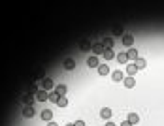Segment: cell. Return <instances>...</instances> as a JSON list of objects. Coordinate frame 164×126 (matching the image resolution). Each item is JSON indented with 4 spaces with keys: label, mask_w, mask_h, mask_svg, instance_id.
Instances as JSON below:
<instances>
[{
    "label": "cell",
    "mask_w": 164,
    "mask_h": 126,
    "mask_svg": "<svg viewBox=\"0 0 164 126\" xmlns=\"http://www.w3.org/2000/svg\"><path fill=\"white\" fill-rule=\"evenodd\" d=\"M126 57H128V60L136 62V60H138V49H136V47H130L128 51H126Z\"/></svg>",
    "instance_id": "cell-6"
},
{
    "label": "cell",
    "mask_w": 164,
    "mask_h": 126,
    "mask_svg": "<svg viewBox=\"0 0 164 126\" xmlns=\"http://www.w3.org/2000/svg\"><path fill=\"white\" fill-rule=\"evenodd\" d=\"M34 107H32V105H25V109H23V117L25 119H32L34 117Z\"/></svg>",
    "instance_id": "cell-3"
},
{
    "label": "cell",
    "mask_w": 164,
    "mask_h": 126,
    "mask_svg": "<svg viewBox=\"0 0 164 126\" xmlns=\"http://www.w3.org/2000/svg\"><path fill=\"white\" fill-rule=\"evenodd\" d=\"M102 45H104V49H113V38H104Z\"/></svg>",
    "instance_id": "cell-16"
},
{
    "label": "cell",
    "mask_w": 164,
    "mask_h": 126,
    "mask_svg": "<svg viewBox=\"0 0 164 126\" xmlns=\"http://www.w3.org/2000/svg\"><path fill=\"white\" fill-rule=\"evenodd\" d=\"M134 64H136V68H138V70H143V68H145V66H147V62H145V58H140V57H138V60H136V62H134Z\"/></svg>",
    "instance_id": "cell-20"
},
{
    "label": "cell",
    "mask_w": 164,
    "mask_h": 126,
    "mask_svg": "<svg viewBox=\"0 0 164 126\" xmlns=\"http://www.w3.org/2000/svg\"><path fill=\"white\" fill-rule=\"evenodd\" d=\"M104 58H106V60L115 58V51H113V49H106V51H104Z\"/></svg>",
    "instance_id": "cell-21"
},
{
    "label": "cell",
    "mask_w": 164,
    "mask_h": 126,
    "mask_svg": "<svg viewBox=\"0 0 164 126\" xmlns=\"http://www.w3.org/2000/svg\"><path fill=\"white\" fill-rule=\"evenodd\" d=\"M123 83H125V87H126V89H134V85H136L134 77H128V75L125 77V81H123Z\"/></svg>",
    "instance_id": "cell-12"
},
{
    "label": "cell",
    "mask_w": 164,
    "mask_h": 126,
    "mask_svg": "<svg viewBox=\"0 0 164 126\" xmlns=\"http://www.w3.org/2000/svg\"><path fill=\"white\" fill-rule=\"evenodd\" d=\"M106 126H115L113 122H110V120H107V122H106Z\"/></svg>",
    "instance_id": "cell-30"
},
{
    "label": "cell",
    "mask_w": 164,
    "mask_h": 126,
    "mask_svg": "<svg viewBox=\"0 0 164 126\" xmlns=\"http://www.w3.org/2000/svg\"><path fill=\"white\" fill-rule=\"evenodd\" d=\"M38 85H36V83H30L28 85V94H32V96H36V92H38Z\"/></svg>",
    "instance_id": "cell-23"
},
{
    "label": "cell",
    "mask_w": 164,
    "mask_h": 126,
    "mask_svg": "<svg viewBox=\"0 0 164 126\" xmlns=\"http://www.w3.org/2000/svg\"><path fill=\"white\" fill-rule=\"evenodd\" d=\"M64 68L66 70H74L75 68V60L74 58H64Z\"/></svg>",
    "instance_id": "cell-13"
},
{
    "label": "cell",
    "mask_w": 164,
    "mask_h": 126,
    "mask_svg": "<svg viewBox=\"0 0 164 126\" xmlns=\"http://www.w3.org/2000/svg\"><path fill=\"white\" fill-rule=\"evenodd\" d=\"M59 98H60V96H57V92H51V94H49V102H53V104H57Z\"/></svg>",
    "instance_id": "cell-25"
},
{
    "label": "cell",
    "mask_w": 164,
    "mask_h": 126,
    "mask_svg": "<svg viewBox=\"0 0 164 126\" xmlns=\"http://www.w3.org/2000/svg\"><path fill=\"white\" fill-rule=\"evenodd\" d=\"M34 100H36V96H32V94H27V96L23 98V102H25V105H32Z\"/></svg>",
    "instance_id": "cell-22"
},
{
    "label": "cell",
    "mask_w": 164,
    "mask_h": 126,
    "mask_svg": "<svg viewBox=\"0 0 164 126\" xmlns=\"http://www.w3.org/2000/svg\"><path fill=\"white\" fill-rule=\"evenodd\" d=\"M126 120H128V122L134 126L138 120H140V117H138V113H128V119H126Z\"/></svg>",
    "instance_id": "cell-19"
},
{
    "label": "cell",
    "mask_w": 164,
    "mask_h": 126,
    "mask_svg": "<svg viewBox=\"0 0 164 126\" xmlns=\"http://www.w3.org/2000/svg\"><path fill=\"white\" fill-rule=\"evenodd\" d=\"M111 77H113V81H119V83L125 81V73H123L121 70H115V72L111 73Z\"/></svg>",
    "instance_id": "cell-9"
},
{
    "label": "cell",
    "mask_w": 164,
    "mask_h": 126,
    "mask_svg": "<svg viewBox=\"0 0 164 126\" xmlns=\"http://www.w3.org/2000/svg\"><path fill=\"white\" fill-rule=\"evenodd\" d=\"M98 73L100 75H107L110 73V66H107V64H100L98 66Z\"/></svg>",
    "instance_id": "cell-18"
},
{
    "label": "cell",
    "mask_w": 164,
    "mask_h": 126,
    "mask_svg": "<svg viewBox=\"0 0 164 126\" xmlns=\"http://www.w3.org/2000/svg\"><path fill=\"white\" fill-rule=\"evenodd\" d=\"M42 119L47 120V122H51V119H53V111H51V109H44V111H42Z\"/></svg>",
    "instance_id": "cell-11"
},
{
    "label": "cell",
    "mask_w": 164,
    "mask_h": 126,
    "mask_svg": "<svg viewBox=\"0 0 164 126\" xmlns=\"http://www.w3.org/2000/svg\"><path fill=\"white\" fill-rule=\"evenodd\" d=\"M66 126H74V124H66Z\"/></svg>",
    "instance_id": "cell-31"
},
{
    "label": "cell",
    "mask_w": 164,
    "mask_h": 126,
    "mask_svg": "<svg viewBox=\"0 0 164 126\" xmlns=\"http://www.w3.org/2000/svg\"><path fill=\"white\" fill-rule=\"evenodd\" d=\"M100 117L106 119V120H110V119H111V109H110V107H104V109L100 111Z\"/></svg>",
    "instance_id": "cell-14"
},
{
    "label": "cell",
    "mask_w": 164,
    "mask_h": 126,
    "mask_svg": "<svg viewBox=\"0 0 164 126\" xmlns=\"http://www.w3.org/2000/svg\"><path fill=\"white\" fill-rule=\"evenodd\" d=\"M57 105H59V107H66V105H68V98H59V102H57Z\"/></svg>",
    "instance_id": "cell-24"
},
{
    "label": "cell",
    "mask_w": 164,
    "mask_h": 126,
    "mask_svg": "<svg viewBox=\"0 0 164 126\" xmlns=\"http://www.w3.org/2000/svg\"><path fill=\"white\" fill-rule=\"evenodd\" d=\"M121 126H132V124L128 122V120H125V122H121Z\"/></svg>",
    "instance_id": "cell-28"
},
{
    "label": "cell",
    "mask_w": 164,
    "mask_h": 126,
    "mask_svg": "<svg viewBox=\"0 0 164 126\" xmlns=\"http://www.w3.org/2000/svg\"><path fill=\"white\" fill-rule=\"evenodd\" d=\"M123 34V27L119 24V27H113V36H121Z\"/></svg>",
    "instance_id": "cell-26"
},
{
    "label": "cell",
    "mask_w": 164,
    "mask_h": 126,
    "mask_svg": "<svg viewBox=\"0 0 164 126\" xmlns=\"http://www.w3.org/2000/svg\"><path fill=\"white\" fill-rule=\"evenodd\" d=\"M36 100H40V102H45V100H49V92H47V90H42V89H40L38 92H36Z\"/></svg>",
    "instance_id": "cell-4"
},
{
    "label": "cell",
    "mask_w": 164,
    "mask_h": 126,
    "mask_svg": "<svg viewBox=\"0 0 164 126\" xmlns=\"http://www.w3.org/2000/svg\"><path fill=\"white\" fill-rule=\"evenodd\" d=\"M91 47H93V43H91L89 40H81L79 42V49L81 51H91Z\"/></svg>",
    "instance_id": "cell-8"
},
{
    "label": "cell",
    "mask_w": 164,
    "mask_h": 126,
    "mask_svg": "<svg viewBox=\"0 0 164 126\" xmlns=\"http://www.w3.org/2000/svg\"><path fill=\"white\" fill-rule=\"evenodd\" d=\"M123 43L126 45V47H132V43H134V36H132V34H125V36H123Z\"/></svg>",
    "instance_id": "cell-7"
},
{
    "label": "cell",
    "mask_w": 164,
    "mask_h": 126,
    "mask_svg": "<svg viewBox=\"0 0 164 126\" xmlns=\"http://www.w3.org/2000/svg\"><path fill=\"white\" fill-rule=\"evenodd\" d=\"M47 126H59V124H57V122H53V120H51V122H49Z\"/></svg>",
    "instance_id": "cell-29"
},
{
    "label": "cell",
    "mask_w": 164,
    "mask_h": 126,
    "mask_svg": "<svg viewBox=\"0 0 164 126\" xmlns=\"http://www.w3.org/2000/svg\"><path fill=\"white\" fill-rule=\"evenodd\" d=\"M115 58H117V62H119V64H126V62H128V57H126V53H119Z\"/></svg>",
    "instance_id": "cell-15"
},
{
    "label": "cell",
    "mask_w": 164,
    "mask_h": 126,
    "mask_svg": "<svg viewBox=\"0 0 164 126\" xmlns=\"http://www.w3.org/2000/svg\"><path fill=\"white\" fill-rule=\"evenodd\" d=\"M87 66H89V68H98L100 66L98 57H94V55H93V57H89V58H87Z\"/></svg>",
    "instance_id": "cell-5"
},
{
    "label": "cell",
    "mask_w": 164,
    "mask_h": 126,
    "mask_svg": "<svg viewBox=\"0 0 164 126\" xmlns=\"http://www.w3.org/2000/svg\"><path fill=\"white\" fill-rule=\"evenodd\" d=\"M74 126H85V122H83V120H75Z\"/></svg>",
    "instance_id": "cell-27"
},
{
    "label": "cell",
    "mask_w": 164,
    "mask_h": 126,
    "mask_svg": "<svg viewBox=\"0 0 164 126\" xmlns=\"http://www.w3.org/2000/svg\"><path fill=\"white\" fill-rule=\"evenodd\" d=\"M136 72H138L136 64H134V62H130L128 66H126V73H128V77H134V75H136Z\"/></svg>",
    "instance_id": "cell-10"
},
{
    "label": "cell",
    "mask_w": 164,
    "mask_h": 126,
    "mask_svg": "<svg viewBox=\"0 0 164 126\" xmlns=\"http://www.w3.org/2000/svg\"><path fill=\"white\" fill-rule=\"evenodd\" d=\"M51 89H55V83H53V79H49V77H44V81H42V90H51Z\"/></svg>",
    "instance_id": "cell-2"
},
{
    "label": "cell",
    "mask_w": 164,
    "mask_h": 126,
    "mask_svg": "<svg viewBox=\"0 0 164 126\" xmlns=\"http://www.w3.org/2000/svg\"><path fill=\"white\" fill-rule=\"evenodd\" d=\"M55 92H57V96L62 98L66 94V87H64V85H57V87H55Z\"/></svg>",
    "instance_id": "cell-17"
},
{
    "label": "cell",
    "mask_w": 164,
    "mask_h": 126,
    "mask_svg": "<svg viewBox=\"0 0 164 126\" xmlns=\"http://www.w3.org/2000/svg\"><path fill=\"white\" fill-rule=\"evenodd\" d=\"M91 51L94 53V57H98V55H104L106 49H104V45H102L100 42H94V43H93V47H91Z\"/></svg>",
    "instance_id": "cell-1"
}]
</instances>
